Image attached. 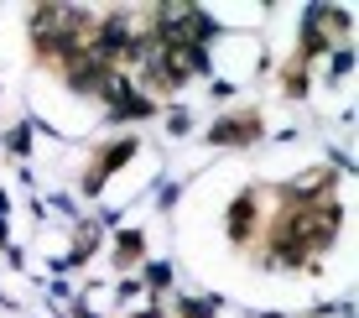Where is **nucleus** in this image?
<instances>
[{"instance_id": "obj_1", "label": "nucleus", "mask_w": 359, "mask_h": 318, "mask_svg": "<svg viewBox=\"0 0 359 318\" xmlns=\"http://www.w3.org/2000/svg\"><path fill=\"white\" fill-rule=\"evenodd\" d=\"M255 131H261L255 115H229V120L214 126V141H255Z\"/></svg>"}, {"instance_id": "obj_2", "label": "nucleus", "mask_w": 359, "mask_h": 318, "mask_svg": "<svg viewBox=\"0 0 359 318\" xmlns=\"http://www.w3.org/2000/svg\"><path fill=\"white\" fill-rule=\"evenodd\" d=\"M250 230H255V199H240V204L229 209V235H234V240H245Z\"/></svg>"}]
</instances>
